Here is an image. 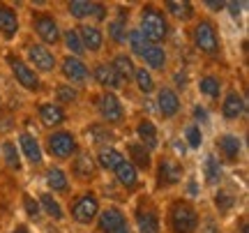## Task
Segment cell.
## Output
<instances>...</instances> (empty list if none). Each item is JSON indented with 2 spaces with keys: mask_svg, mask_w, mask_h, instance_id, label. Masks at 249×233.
<instances>
[{
  "mask_svg": "<svg viewBox=\"0 0 249 233\" xmlns=\"http://www.w3.org/2000/svg\"><path fill=\"white\" fill-rule=\"evenodd\" d=\"M92 99V108H95V116L99 123L113 127H123L127 123V107H124L123 97L118 92H107V90H97L90 95Z\"/></svg>",
  "mask_w": 249,
  "mask_h": 233,
  "instance_id": "9c48e42d",
  "label": "cell"
},
{
  "mask_svg": "<svg viewBox=\"0 0 249 233\" xmlns=\"http://www.w3.org/2000/svg\"><path fill=\"white\" fill-rule=\"evenodd\" d=\"M164 233H198L201 210L194 198L189 197H171L164 206Z\"/></svg>",
  "mask_w": 249,
  "mask_h": 233,
  "instance_id": "7a4b0ae2",
  "label": "cell"
},
{
  "mask_svg": "<svg viewBox=\"0 0 249 233\" xmlns=\"http://www.w3.org/2000/svg\"><path fill=\"white\" fill-rule=\"evenodd\" d=\"M76 30H79L81 44H83V51H86V58H104V51H107V37H104V28L97 26V23H74Z\"/></svg>",
  "mask_w": 249,
  "mask_h": 233,
  "instance_id": "cb8c5ba5",
  "label": "cell"
},
{
  "mask_svg": "<svg viewBox=\"0 0 249 233\" xmlns=\"http://www.w3.org/2000/svg\"><path fill=\"white\" fill-rule=\"evenodd\" d=\"M217 108H219V118L226 125H238L247 118V97L238 86H226Z\"/></svg>",
  "mask_w": 249,
  "mask_h": 233,
  "instance_id": "e0dca14e",
  "label": "cell"
},
{
  "mask_svg": "<svg viewBox=\"0 0 249 233\" xmlns=\"http://www.w3.org/2000/svg\"><path fill=\"white\" fill-rule=\"evenodd\" d=\"M134 139L143 143L150 153H157L161 148V134H160V125L148 116H141L136 118V123H134Z\"/></svg>",
  "mask_w": 249,
  "mask_h": 233,
  "instance_id": "f1b7e54d",
  "label": "cell"
},
{
  "mask_svg": "<svg viewBox=\"0 0 249 233\" xmlns=\"http://www.w3.org/2000/svg\"><path fill=\"white\" fill-rule=\"evenodd\" d=\"M134 60H136V65L145 67L155 76L157 74L164 76V74L171 72V55H169V49L164 44H150V42H145V46L134 55Z\"/></svg>",
  "mask_w": 249,
  "mask_h": 233,
  "instance_id": "44dd1931",
  "label": "cell"
},
{
  "mask_svg": "<svg viewBox=\"0 0 249 233\" xmlns=\"http://www.w3.org/2000/svg\"><path fill=\"white\" fill-rule=\"evenodd\" d=\"M92 155H95V161H97V166L102 173H113V171L124 161L123 148H118V145H102V148H95Z\"/></svg>",
  "mask_w": 249,
  "mask_h": 233,
  "instance_id": "f35d334b",
  "label": "cell"
},
{
  "mask_svg": "<svg viewBox=\"0 0 249 233\" xmlns=\"http://www.w3.org/2000/svg\"><path fill=\"white\" fill-rule=\"evenodd\" d=\"M5 233H35V231H33V229H30L26 222H17V224L12 226L9 231H5Z\"/></svg>",
  "mask_w": 249,
  "mask_h": 233,
  "instance_id": "7dc6e473",
  "label": "cell"
},
{
  "mask_svg": "<svg viewBox=\"0 0 249 233\" xmlns=\"http://www.w3.org/2000/svg\"><path fill=\"white\" fill-rule=\"evenodd\" d=\"M189 42H192L196 54L205 60H210V63L224 60L222 30L210 14H198L194 18V23L189 26Z\"/></svg>",
  "mask_w": 249,
  "mask_h": 233,
  "instance_id": "6da1fadb",
  "label": "cell"
},
{
  "mask_svg": "<svg viewBox=\"0 0 249 233\" xmlns=\"http://www.w3.org/2000/svg\"><path fill=\"white\" fill-rule=\"evenodd\" d=\"M79 139H81V145L95 150V148H102V145H116L118 132L113 127L99 123V120H90L88 125L79 132Z\"/></svg>",
  "mask_w": 249,
  "mask_h": 233,
  "instance_id": "d4e9b609",
  "label": "cell"
},
{
  "mask_svg": "<svg viewBox=\"0 0 249 233\" xmlns=\"http://www.w3.org/2000/svg\"><path fill=\"white\" fill-rule=\"evenodd\" d=\"M0 164L7 171H12V173H23L26 171V164H23V157L18 153L14 136H5L0 141Z\"/></svg>",
  "mask_w": 249,
  "mask_h": 233,
  "instance_id": "d6a6232c",
  "label": "cell"
},
{
  "mask_svg": "<svg viewBox=\"0 0 249 233\" xmlns=\"http://www.w3.org/2000/svg\"><path fill=\"white\" fill-rule=\"evenodd\" d=\"M224 90H226V79L219 72L208 70V72L198 74V79H196V92H198V97L203 99V104H214L217 107L224 95Z\"/></svg>",
  "mask_w": 249,
  "mask_h": 233,
  "instance_id": "4316f807",
  "label": "cell"
},
{
  "mask_svg": "<svg viewBox=\"0 0 249 233\" xmlns=\"http://www.w3.org/2000/svg\"><path fill=\"white\" fill-rule=\"evenodd\" d=\"M28 30L39 44L49 46L53 51L55 46H60L62 23L51 9H28Z\"/></svg>",
  "mask_w": 249,
  "mask_h": 233,
  "instance_id": "ba28073f",
  "label": "cell"
},
{
  "mask_svg": "<svg viewBox=\"0 0 249 233\" xmlns=\"http://www.w3.org/2000/svg\"><path fill=\"white\" fill-rule=\"evenodd\" d=\"M0 111H2V95H0Z\"/></svg>",
  "mask_w": 249,
  "mask_h": 233,
  "instance_id": "c3c4849f",
  "label": "cell"
},
{
  "mask_svg": "<svg viewBox=\"0 0 249 233\" xmlns=\"http://www.w3.org/2000/svg\"><path fill=\"white\" fill-rule=\"evenodd\" d=\"M203 7H210V12H224L226 2H222V0H205Z\"/></svg>",
  "mask_w": 249,
  "mask_h": 233,
  "instance_id": "bcb514c9",
  "label": "cell"
},
{
  "mask_svg": "<svg viewBox=\"0 0 249 233\" xmlns=\"http://www.w3.org/2000/svg\"><path fill=\"white\" fill-rule=\"evenodd\" d=\"M37 197V203H39V208H42V215L46 217V219H51V222H55V224H62V222H67V213H65V203H62L58 197H53V194H49V192H39V194H35Z\"/></svg>",
  "mask_w": 249,
  "mask_h": 233,
  "instance_id": "74e56055",
  "label": "cell"
},
{
  "mask_svg": "<svg viewBox=\"0 0 249 233\" xmlns=\"http://www.w3.org/2000/svg\"><path fill=\"white\" fill-rule=\"evenodd\" d=\"M92 229H95V233H134L129 215L116 203L102 206Z\"/></svg>",
  "mask_w": 249,
  "mask_h": 233,
  "instance_id": "d6986e66",
  "label": "cell"
},
{
  "mask_svg": "<svg viewBox=\"0 0 249 233\" xmlns=\"http://www.w3.org/2000/svg\"><path fill=\"white\" fill-rule=\"evenodd\" d=\"M58 74H60V81L70 83L74 88H90V63L83 58H74L67 54L58 55Z\"/></svg>",
  "mask_w": 249,
  "mask_h": 233,
  "instance_id": "9a60e30c",
  "label": "cell"
},
{
  "mask_svg": "<svg viewBox=\"0 0 249 233\" xmlns=\"http://www.w3.org/2000/svg\"><path fill=\"white\" fill-rule=\"evenodd\" d=\"M62 7H65V14L76 23L104 26L107 18L111 17V5L108 2H97V0H70Z\"/></svg>",
  "mask_w": 249,
  "mask_h": 233,
  "instance_id": "4fadbf2b",
  "label": "cell"
},
{
  "mask_svg": "<svg viewBox=\"0 0 249 233\" xmlns=\"http://www.w3.org/2000/svg\"><path fill=\"white\" fill-rule=\"evenodd\" d=\"M160 5H161V9H164V14L169 17L171 26H173V23L192 26L194 18L198 17L196 5L194 2H189V0H164V2H160Z\"/></svg>",
  "mask_w": 249,
  "mask_h": 233,
  "instance_id": "f546056e",
  "label": "cell"
},
{
  "mask_svg": "<svg viewBox=\"0 0 249 233\" xmlns=\"http://www.w3.org/2000/svg\"><path fill=\"white\" fill-rule=\"evenodd\" d=\"M210 120V113H208V107L205 104H201V102H196L194 107H192V120L189 123H194V125H205Z\"/></svg>",
  "mask_w": 249,
  "mask_h": 233,
  "instance_id": "f6af8a7d",
  "label": "cell"
},
{
  "mask_svg": "<svg viewBox=\"0 0 249 233\" xmlns=\"http://www.w3.org/2000/svg\"><path fill=\"white\" fill-rule=\"evenodd\" d=\"M132 7H124V5H120V7L111 9V17L107 18V23H104V37H107V44H111V49L113 51H120V49H124V42H127V33H129V28H132V23H129V17H132V12H129Z\"/></svg>",
  "mask_w": 249,
  "mask_h": 233,
  "instance_id": "2e32d148",
  "label": "cell"
},
{
  "mask_svg": "<svg viewBox=\"0 0 249 233\" xmlns=\"http://www.w3.org/2000/svg\"><path fill=\"white\" fill-rule=\"evenodd\" d=\"M213 153L224 166H235L245 160V139L238 132H219L213 139Z\"/></svg>",
  "mask_w": 249,
  "mask_h": 233,
  "instance_id": "5bb4252c",
  "label": "cell"
},
{
  "mask_svg": "<svg viewBox=\"0 0 249 233\" xmlns=\"http://www.w3.org/2000/svg\"><path fill=\"white\" fill-rule=\"evenodd\" d=\"M134 233H164L161 224V208L152 194H136L129 215Z\"/></svg>",
  "mask_w": 249,
  "mask_h": 233,
  "instance_id": "52a82bcc",
  "label": "cell"
},
{
  "mask_svg": "<svg viewBox=\"0 0 249 233\" xmlns=\"http://www.w3.org/2000/svg\"><path fill=\"white\" fill-rule=\"evenodd\" d=\"M132 86L136 88V92L139 95H143V97H150V95H155V90H157V79H155V74L148 72L145 67H141V65H136V70H134V76H132Z\"/></svg>",
  "mask_w": 249,
  "mask_h": 233,
  "instance_id": "ab89813d",
  "label": "cell"
},
{
  "mask_svg": "<svg viewBox=\"0 0 249 233\" xmlns=\"http://www.w3.org/2000/svg\"><path fill=\"white\" fill-rule=\"evenodd\" d=\"M90 83H95L97 90L118 92V95H120V90H124L118 74L113 72V67L108 63V58H97V60L90 63Z\"/></svg>",
  "mask_w": 249,
  "mask_h": 233,
  "instance_id": "484cf974",
  "label": "cell"
},
{
  "mask_svg": "<svg viewBox=\"0 0 249 233\" xmlns=\"http://www.w3.org/2000/svg\"><path fill=\"white\" fill-rule=\"evenodd\" d=\"M134 28L141 33V37L145 42H150V44H164V46L169 42L171 30H173L169 17L164 14L160 2H143V5H139Z\"/></svg>",
  "mask_w": 249,
  "mask_h": 233,
  "instance_id": "3957f363",
  "label": "cell"
},
{
  "mask_svg": "<svg viewBox=\"0 0 249 233\" xmlns=\"http://www.w3.org/2000/svg\"><path fill=\"white\" fill-rule=\"evenodd\" d=\"M42 182H44V192L58 197L60 201L74 194V182H71L67 169L60 164H46L42 169Z\"/></svg>",
  "mask_w": 249,
  "mask_h": 233,
  "instance_id": "7402d4cb",
  "label": "cell"
},
{
  "mask_svg": "<svg viewBox=\"0 0 249 233\" xmlns=\"http://www.w3.org/2000/svg\"><path fill=\"white\" fill-rule=\"evenodd\" d=\"M21 35V14L12 2H0V39L14 42Z\"/></svg>",
  "mask_w": 249,
  "mask_h": 233,
  "instance_id": "4dcf8cb0",
  "label": "cell"
},
{
  "mask_svg": "<svg viewBox=\"0 0 249 233\" xmlns=\"http://www.w3.org/2000/svg\"><path fill=\"white\" fill-rule=\"evenodd\" d=\"M33 108H35L37 123L42 125L44 132H53V129L67 127V123H70V111H65L51 99H37Z\"/></svg>",
  "mask_w": 249,
  "mask_h": 233,
  "instance_id": "603a6c76",
  "label": "cell"
},
{
  "mask_svg": "<svg viewBox=\"0 0 249 233\" xmlns=\"http://www.w3.org/2000/svg\"><path fill=\"white\" fill-rule=\"evenodd\" d=\"M182 143L192 150V153H198L203 148V127L194 125V123H187L182 127Z\"/></svg>",
  "mask_w": 249,
  "mask_h": 233,
  "instance_id": "b9f144b4",
  "label": "cell"
},
{
  "mask_svg": "<svg viewBox=\"0 0 249 233\" xmlns=\"http://www.w3.org/2000/svg\"><path fill=\"white\" fill-rule=\"evenodd\" d=\"M60 46L65 49L67 55H74V58H86V51H83V44H81V37H79V30L76 26H65L62 28V37H60Z\"/></svg>",
  "mask_w": 249,
  "mask_h": 233,
  "instance_id": "60d3db41",
  "label": "cell"
},
{
  "mask_svg": "<svg viewBox=\"0 0 249 233\" xmlns=\"http://www.w3.org/2000/svg\"><path fill=\"white\" fill-rule=\"evenodd\" d=\"M14 141L18 145V153L23 157V164H28L30 169L42 171L46 166V157L44 150H42V141L39 136L33 132V129H26V127H18Z\"/></svg>",
  "mask_w": 249,
  "mask_h": 233,
  "instance_id": "ac0fdd59",
  "label": "cell"
},
{
  "mask_svg": "<svg viewBox=\"0 0 249 233\" xmlns=\"http://www.w3.org/2000/svg\"><path fill=\"white\" fill-rule=\"evenodd\" d=\"M152 180H155V192H171L185 185L187 180V166L178 155L173 153H160L155 155L152 164Z\"/></svg>",
  "mask_w": 249,
  "mask_h": 233,
  "instance_id": "5b68a950",
  "label": "cell"
},
{
  "mask_svg": "<svg viewBox=\"0 0 249 233\" xmlns=\"http://www.w3.org/2000/svg\"><path fill=\"white\" fill-rule=\"evenodd\" d=\"M201 178L208 189H217L219 185H224V164L214 157L213 150L205 153L203 161H201Z\"/></svg>",
  "mask_w": 249,
  "mask_h": 233,
  "instance_id": "d590c367",
  "label": "cell"
},
{
  "mask_svg": "<svg viewBox=\"0 0 249 233\" xmlns=\"http://www.w3.org/2000/svg\"><path fill=\"white\" fill-rule=\"evenodd\" d=\"M111 176H113L118 185H120V187L127 192V197H134V194H136V192L143 187L141 173L134 169V166H132V164H129L127 160H124L123 164H120V166H118V169L111 173Z\"/></svg>",
  "mask_w": 249,
  "mask_h": 233,
  "instance_id": "e575fe53",
  "label": "cell"
},
{
  "mask_svg": "<svg viewBox=\"0 0 249 233\" xmlns=\"http://www.w3.org/2000/svg\"><path fill=\"white\" fill-rule=\"evenodd\" d=\"M21 210H23L28 219L35 222V224H39V222L44 219L42 208H39V203H37V197L35 194H30V192H21Z\"/></svg>",
  "mask_w": 249,
  "mask_h": 233,
  "instance_id": "7bdbcfd3",
  "label": "cell"
},
{
  "mask_svg": "<svg viewBox=\"0 0 249 233\" xmlns=\"http://www.w3.org/2000/svg\"><path fill=\"white\" fill-rule=\"evenodd\" d=\"M123 155L124 160L132 164L134 169L139 171V173H145V176H150L152 173V164H155V153H150L148 148L143 143H139L136 139H124L123 141Z\"/></svg>",
  "mask_w": 249,
  "mask_h": 233,
  "instance_id": "83f0119b",
  "label": "cell"
},
{
  "mask_svg": "<svg viewBox=\"0 0 249 233\" xmlns=\"http://www.w3.org/2000/svg\"><path fill=\"white\" fill-rule=\"evenodd\" d=\"M238 192L233 187H226V185H219L217 189H213V208H214V215L224 219V217H229L235 213V208H238Z\"/></svg>",
  "mask_w": 249,
  "mask_h": 233,
  "instance_id": "1f68e13d",
  "label": "cell"
},
{
  "mask_svg": "<svg viewBox=\"0 0 249 233\" xmlns=\"http://www.w3.org/2000/svg\"><path fill=\"white\" fill-rule=\"evenodd\" d=\"M99 210H102V198H99L97 189L95 187H86L74 192L65 206V213H67V219L71 224L83 226V229H90L97 219Z\"/></svg>",
  "mask_w": 249,
  "mask_h": 233,
  "instance_id": "8992f818",
  "label": "cell"
},
{
  "mask_svg": "<svg viewBox=\"0 0 249 233\" xmlns=\"http://www.w3.org/2000/svg\"><path fill=\"white\" fill-rule=\"evenodd\" d=\"M5 65H7V70L9 74H12V79L17 81V86L21 90H26V92H30V95H42L46 90L44 86V79L39 76V74L30 67V65L21 58V54H17V51H12V49H7L5 51Z\"/></svg>",
  "mask_w": 249,
  "mask_h": 233,
  "instance_id": "30bf717a",
  "label": "cell"
},
{
  "mask_svg": "<svg viewBox=\"0 0 249 233\" xmlns=\"http://www.w3.org/2000/svg\"><path fill=\"white\" fill-rule=\"evenodd\" d=\"M65 169H67V173H70L74 187L79 185L81 189L92 187V185L102 178V171H99L97 161H95V155H92V150H90V148H86V145L81 148L79 155H76V157H74V160H71Z\"/></svg>",
  "mask_w": 249,
  "mask_h": 233,
  "instance_id": "7c38bea8",
  "label": "cell"
},
{
  "mask_svg": "<svg viewBox=\"0 0 249 233\" xmlns=\"http://www.w3.org/2000/svg\"><path fill=\"white\" fill-rule=\"evenodd\" d=\"M198 233H222V219L217 215H203V213H201Z\"/></svg>",
  "mask_w": 249,
  "mask_h": 233,
  "instance_id": "ee69618b",
  "label": "cell"
},
{
  "mask_svg": "<svg viewBox=\"0 0 249 233\" xmlns=\"http://www.w3.org/2000/svg\"><path fill=\"white\" fill-rule=\"evenodd\" d=\"M39 141H42V150H44L46 160H51V164H60V166L70 164L79 155L81 148H83L79 139V132L70 129V127L44 132V136Z\"/></svg>",
  "mask_w": 249,
  "mask_h": 233,
  "instance_id": "277c9868",
  "label": "cell"
},
{
  "mask_svg": "<svg viewBox=\"0 0 249 233\" xmlns=\"http://www.w3.org/2000/svg\"><path fill=\"white\" fill-rule=\"evenodd\" d=\"M108 63H111L113 72L118 74V79H120V83H123L124 88L132 86V76H134V70H136V60H134L132 55L127 54L124 49H120V51H113V54L108 55Z\"/></svg>",
  "mask_w": 249,
  "mask_h": 233,
  "instance_id": "8d00e7d4",
  "label": "cell"
},
{
  "mask_svg": "<svg viewBox=\"0 0 249 233\" xmlns=\"http://www.w3.org/2000/svg\"><path fill=\"white\" fill-rule=\"evenodd\" d=\"M21 58H23L42 79L58 74V54H55L53 49L39 44L37 39H30V37L23 39V44H21Z\"/></svg>",
  "mask_w": 249,
  "mask_h": 233,
  "instance_id": "8fae6325",
  "label": "cell"
},
{
  "mask_svg": "<svg viewBox=\"0 0 249 233\" xmlns=\"http://www.w3.org/2000/svg\"><path fill=\"white\" fill-rule=\"evenodd\" d=\"M152 97H155V108H157V113H160L161 120L171 123V120H176V118L182 116L185 102H182V95H180L173 86H169V83H160Z\"/></svg>",
  "mask_w": 249,
  "mask_h": 233,
  "instance_id": "ffe728a7",
  "label": "cell"
},
{
  "mask_svg": "<svg viewBox=\"0 0 249 233\" xmlns=\"http://www.w3.org/2000/svg\"><path fill=\"white\" fill-rule=\"evenodd\" d=\"M51 102H55L58 107H62L65 111H70V108H76L81 104V99H83V90L74 88L70 83H65V81H55L53 88H51Z\"/></svg>",
  "mask_w": 249,
  "mask_h": 233,
  "instance_id": "836d02e7",
  "label": "cell"
}]
</instances>
